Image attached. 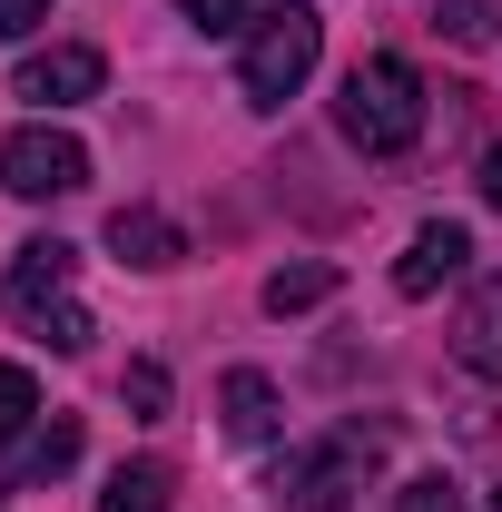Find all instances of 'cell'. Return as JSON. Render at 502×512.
I'll return each instance as SVG.
<instances>
[{
    "label": "cell",
    "mask_w": 502,
    "mask_h": 512,
    "mask_svg": "<svg viewBox=\"0 0 502 512\" xmlns=\"http://www.w3.org/2000/svg\"><path fill=\"white\" fill-rule=\"evenodd\" d=\"M394 512H463V483L453 473H414V483H394Z\"/></svg>",
    "instance_id": "17"
},
{
    "label": "cell",
    "mask_w": 502,
    "mask_h": 512,
    "mask_svg": "<svg viewBox=\"0 0 502 512\" xmlns=\"http://www.w3.org/2000/svg\"><path fill=\"white\" fill-rule=\"evenodd\" d=\"M0 188L10 197H79L89 188V148L69 138V128H10L0 138Z\"/></svg>",
    "instance_id": "5"
},
{
    "label": "cell",
    "mask_w": 502,
    "mask_h": 512,
    "mask_svg": "<svg viewBox=\"0 0 502 512\" xmlns=\"http://www.w3.org/2000/svg\"><path fill=\"white\" fill-rule=\"evenodd\" d=\"M424 69L394 60V50H375V60L345 69V89H335V128L365 148V158H404L414 138H424Z\"/></svg>",
    "instance_id": "1"
},
{
    "label": "cell",
    "mask_w": 502,
    "mask_h": 512,
    "mask_svg": "<svg viewBox=\"0 0 502 512\" xmlns=\"http://www.w3.org/2000/svg\"><path fill=\"white\" fill-rule=\"evenodd\" d=\"M20 434H40V384H30V365H0V453Z\"/></svg>",
    "instance_id": "15"
},
{
    "label": "cell",
    "mask_w": 502,
    "mask_h": 512,
    "mask_svg": "<svg viewBox=\"0 0 502 512\" xmlns=\"http://www.w3.org/2000/svg\"><path fill=\"white\" fill-rule=\"evenodd\" d=\"M69 276H79V247H60V237H30V247L10 256V286H0V296H10V316L30 325L40 345L89 355V335H99V325H89V306L69 296Z\"/></svg>",
    "instance_id": "2"
},
{
    "label": "cell",
    "mask_w": 502,
    "mask_h": 512,
    "mask_svg": "<svg viewBox=\"0 0 502 512\" xmlns=\"http://www.w3.org/2000/svg\"><path fill=\"white\" fill-rule=\"evenodd\" d=\"M119 394H128V414H138V424H158V414H168V365H148V355H138V365L119 375Z\"/></svg>",
    "instance_id": "16"
},
{
    "label": "cell",
    "mask_w": 502,
    "mask_h": 512,
    "mask_svg": "<svg viewBox=\"0 0 502 512\" xmlns=\"http://www.w3.org/2000/svg\"><path fill=\"white\" fill-rule=\"evenodd\" d=\"M473 188H483V207H502V148L483 158V178H473Z\"/></svg>",
    "instance_id": "20"
},
{
    "label": "cell",
    "mask_w": 502,
    "mask_h": 512,
    "mask_svg": "<svg viewBox=\"0 0 502 512\" xmlns=\"http://www.w3.org/2000/svg\"><path fill=\"white\" fill-rule=\"evenodd\" d=\"M178 10H188L197 40H237V30H247V0H178Z\"/></svg>",
    "instance_id": "18"
},
{
    "label": "cell",
    "mask_w": 502,
    "mask_h": 512,
    "mask_svg": "<svg viewBox=\"0 0 502 512\" xmlns=\"http://www.w3.org/2000/svg\"><path fill=\"white\" fill-rule=\"evenodd\" d=\"M325 296H335V266H325V256L276 266V276H266V316H306V306H325Z\"/></svg>",
    "instance_id": "11"
},
{
    "label": "cell",
    "mask_w": 502,
    "mask_h": 512,
    "mask_svg": "<svg viewBox=\"0 0 502 512\" xmlns=\"http://www.w3.org/2000/svg\"><path fill=\"white\" fill-rule=\"evenodd\" d=\"M40 20H50V0H0V40H30Z\"/></svg>",
    "instance_id": "19"
},
{
    "label": "cell",
    "mask_w": 502,
    "mask_h": 512,
    "mask_svg": "<svg viewBox=\"0 0 502 512\" xmlns=\"http://www.w3.org/2000/svg\"><path fill=\"white\" fill-rule=\"evenodd\" d=\"M69 463H79V414H50V424L30 434V453H20V483H50Z\"/></svg>",
    "instance_id": "13"
},
{
    "label": "cell",
    "mask_w": 502,
    "mask_h": 512,
    "mask_svg": "<svg viewBox=\"0 0 502 512\" xmlns=\"http://www.w3.org/2000/svg\"><path fill=\"white\" fill-rule=\"evenodd\" d=\"M315 60H325V20H315L306 0H276V10L247 30V60H237L247 109H286V99L315 79Z\"/></svg>",
    "instance_id": "3"
},
{
    "label": "cell",
    "mask_w": 502,
    "mask_h": 512,
    "mask_svg": "<svg viewBox=\"0 0 502 512\" xmlns=\"http://www.w3.org/2000/svg\"><path fill=\"white\" fill-rule=\"evenodd\" d=\"M483 512H502V493H493V503H483Z\"/></svg>",
    "instance_id": "21"
},
{
    "label": "cell",
    "mask_w": 502,
    "mask_h": 512,
    "mask_svg": "<svg viewBox=\"0 0 502 512\" xmlns=\"http://www.w3.org/2000/svg\"><path fill=\"white\" fill-rule=\"evenodd\" d=\"M168 463H119L109 473V493H99V512H168Z\"/></svg>",
    "instance_id": "12"
},
{
    "label": "cell",
    "mask_w": 502,
    "mask_h": 512,
    "mask_svg": "<svg viewBox=\"0 0 502 512\" xmlns=\"http://www.w3.org/2000/svg\"><path fill=\"white\" fill-rule=\"evenodd\" d=\"M434 30L453 40V50H493V40H502V0H443Z\"/></svg>",
    "instance_id": "14"
},
{
    "label": "cell",
    "mask_w": 502,
    "mask_h": 512,
    "mask_svg": "<svg viewBox=\"0 0 502 512\" xmlns=\"http://www.w3.org/2000/svg\"><path fill=\"white\" fill-rule=\"evenodd\" d=\"M217 404H227V434H237V444H266V434L286 424V414H276V384L256 375V365H237V375L217 384Z\"/></svg>",
    "instance_id": "10"
},
{
    "label": "cell",
    "mask_w": 502,
    "mask_h": 512,
    "mask_svg": "<svg viewBox=\"0 0 502 512\" xmlns=\"http://www.w3.org/2000/svg\"><path fill=\"white\" fill-rule=\"evenodd\" d=\"M375 453H384V424H345L335 444L296 453V463L276 473V493H296V512H345V493H365Z\"/></svg>",
    "instance_id": "4"
},
{
    "label": "cell",
    "mask_w": 502,
    "mask_h": 512,
    "mask_svg": "<svg viewBox=\"0 0 502 512\" xmlns=\"http://www.w3.org/2000/svg\"><path fill=\"white\" fill-rule=\"evenodd\" d=\"M109 247H119V266L168 276V266H188V227H178V217H158V207H119V217H109Z\"/></svg>",
    "instance_id": "8"
},
{
    "label": "cell",
    "mask_w": 502,
    "mask_h": 512,
    "mask_svg": "<svg viewBox=\"0 0 502 512\" xmlns=\"http://www.w3.org/2000/svg\"><path fill=\"white\" fill-rule=\"evenodd\" d=\"M99 89H109V60L89 40H50V50H30V60L10 69V99H30V109H79Z\"/></svg>",
    "instance_id": "6"
},
{
    "label": "cell",
    "mask_w": 502,
    "mask_h": 512,
    "mask_svg": "<svg viewBox=\"0 0 502 512\" xmlns=\"http://www.w3.org/2000/svg\"><path fill=\"white\" fill-rule=\"evenodd\" d=\"M463 266H473V227L434 217V227H414V247L394 256V296H414V306H424V296H443Z\"/></svg>",
    "instance_id": "7"
},
{
    "label": "cell",
    "mask_w": 502,
    "mask_h": 512,
    "mask_svg": "<svg viewBox=\"0 0 502 512\" xmlns=\"http://www.w3.org/2000/svg\"><path fill=\"white\" fill-rule=\"evenodd\" d=\"M453 365H463V375H483V384H502V276H483V286H473V306L453 316Z\"/></svg>",
    "instance_id": "9"
}]
</instances>
